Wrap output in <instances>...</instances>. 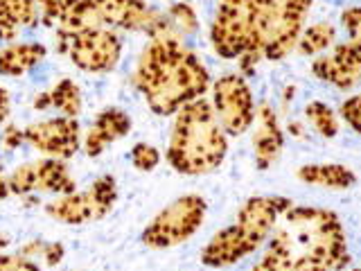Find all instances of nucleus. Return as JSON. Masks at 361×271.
Listing matches in <instances>:
<instances>
[{
    "instance_id": "nucleus-35",
    "label": "nucleus",
    "mask_w": 361,
    "mask_h": 271,
    "mask_svg": "<svg viewBox=\"0 0 361 271\" xmlns=\"http://www.w3.org/2000/svg\"><path fill=\"white\" fill-rule=\"evenodd\" d=\"M253 271H259V269H255V267H253Z\"/></svg>"
},
{
    "instance_id": "nucleus-18",
    "label": "nucleus",
    "mask_w": 361,
    "mask_h": 271,
    "mask_svg": "<svg viewBox=\"0 0 361 271\" xmlns=\"http://www.w3.org/2000/svg\"><path fill=\"white\" fill-rule=\"evenodd\" d=\"M45 54H48V50L41 43H11L0 50V75H25L45 59Z\"/></svg>"
},
{
    "instance_id": "nucleus-7",
    "label": "nucleus",
    "mask_w": 361,
    "mask_h": 271,
    "mask_svg": "<svg viewBox=\"0 0 361 271\" xmlns=\"http://www.w3.org/2000/svg\"><path fill=\"white\" fill-rule=\"evenodd\" d=\"M54 41H56V50L66 54L84 73L113 71L122 54V41L109 28L71 32V34L54 32Z\"/></svg>"
},
{
    "instance_id": "nucleus-33",
    "label": "nucleus",
    "mask_w": 361,
    "mask_h": 271,
    "mask_svg": "<svg viewBox=\"0 0 361 271\" xmlns=\"http://www.w3.org/2000/svg\"><path fill=\"white\" fill-rule=\"evenodd\" d=\"M289 131H291L293 136H296V138H302V127H300V124L291 122V124H289Z\"/></svg>"
},
{
    "instance_id": "nucleus-21",
    "label": "nucleus",
    "mask_w": 361,
    "mask_h": 271,
    "mask_svg": "<svg viewBox=\"0 0 361 271\" xmlns=\"http://www.w3.org/2000/svg\"><path fill=\"white\" fill-rule=\"evenodd\" d=\"M336 43V28L330 23H314L300 32L296 50L305 56H319Z\"/></svg>"
},
{
    "instance_id": "nucleus-13",
    "label": "nucleus",
    "mask_w": 361,
    "mask_h": 271,
    "mask_svg": "<svg viewBox=\"0 0 361 271\" xmlns=\"http://www.w3.org/2000/svg\"><path fill=\"white\" fill-rule=\"evenodd\" d=\"M312 73L334 88L348 90L361 82V54L350 41L334 43L312 64Z\"/></svg>"
},
{
    "instance_id": "nucleus-10",
    "label": "nucleus",
    "mask_w": 361,
    "mask_h": 271,
    "mask_svg": "<svg viewBox=\"0 0 361 271\" xmlns=\"http://www.w3.org/2000/svg\"><path fill=\"white\" fill-rule=\"evenodd\" d=\"M212 111L226 136H242L255 122V102L251 86L242 75H224L212 84Z\"/></svg>"
},
{
    "instance_id": "nucleus-19",
    "label": "nucleus",
    "mask_w": 361,
    "mask_h": 271,
    "mask_svg": "<svg viewBox=\"0 0 361 271\" xmlns=\"http://www.w3.org/2000/svg\"><path fill=\"white\" fill-rule=\"evenodd\" d=\"M298 179L310 186H321V188H332V190H345L355 186V172L345 165L338 163H314V165H302L298 169Z\"/></svg>"
},
{
    "instance_id": "nucleus-36",
    "label": "nucleus",
    "mask_w": 361,
    "mask_h": 271,
    "mask_svg": "<svg viewBox=\"0 0 361 271\" xmlns=\"http://www.w3.org/2000/svg\"><path fill=\"white\" fill-rule=\"evenodd\" d=\"M353 271H357V269H353Z\"/></svg>"
},
{
    "instance_id": "nucleus-16",
    "label": "nucleus",
    "mask_w": 361,
    "mask_h": 271,
    "mask_svg": "<svg viewBox=\"0 0 361 271\" xmlns=\"http://www.w3.org/2000/svg\"><path fill=\"white\" fill-rule=\"evenodd\" d=\"M39 23L37 0H0V41H14L20 28H37Z\"/></svg>"
},
{
    "instance_id": "nucleus-27",
    "label": "nucleus",
    "mask_w": 361,
    "mask_h": 271,
    "mask_svg": "<svg viewBox=\"0 0 361 271\" xmlns=\"http://www.w3.org/2000/svg\"><path fill=\"white\" fill-rule=\"evenodd\" d=\"M341 23L348 32V41L355 45L361 54V7H348L341 14Z\"/></svg>"
},
{
    "instance_id": "nucleus-2",
    "label": "nucleus",
    "mask_w": 361,
    "mask_h": 271,
    "mask_svg": "<svg viewBox=\"0 0 361 271\" xmlns=\"http://www.w3.org/2000/svg\"><path fill=\"white\" fill-rule=\"evenodd\" d=\"M135 88L156 116H174L210 88V73L195 50L183 43L172 20L149 34L133 73Z\"/></svg>"
},
{
    "instance_id": "nucleus-11",
    "label": "nucleus",
    "mask_w": 361,
    "mask_h": 271,
    "mask_svg": "<svg viewBox=\"0 0 361 271\" xmlns=\"http://www.w3.org/2000/svg\"><path fill=\"white\" fill-rule=\"evenodd\" d=\"M9 195H30V192H54V195H71L77 190L71 169L61 158H39L25 165H18L7 176Z\"/></svg>"
},
{
    "instance_id": "nucleus-3",
    "label": "nucleus",
    "mask_w": 361,
    "mask_h": 271,
    "mask_svg": "<svg viewBox=\"0 0 361 271\" xmlns=\"http://www.w3.org/2000/svg\"><path fill=\"white\" fill-rule=\"evenodd\" d=\"M167 145V163L180 174L214 172L228 152L226 131L212 111L210 100H192L174 113Z\"/></svg>"
},
{
    "instance_id": "nucleus-34",
    "label": "nucleus",
    "mask_w": 361,
    "mask_h": 271,
    "mask_svg": "<svg viewBox=\"0 0 361 271\" xmlns=\"http://www.w3.org/2000/svg\"><path fill=\"white\" fill-rule=\"evenodd\" d=\"M9 244V237L5 233H0V248H5Z\"/></svg>"
},
{
    "instance_id": "nucleus-30",
    "label": "nucleus",
    "mask_w": 361,
    "mask_h": 271,
    "mask_svg": "<svg viewBox=\"0 0 361 271\" xmlns=\"http://www.w3.org/2000/svg\"><path fill=\"white\" fill-rule=\"evenodd\" d=\"M23 143H25V131L18 129L16 124H9V127H5L3 136H0V145H3L5 150H18Z\"/></svg>"
},
{
    "instance_id": "nucleus-25",
    "label": "nucleus",
    "mask_w": 361,
    "mask_h": 271,
    "mask_svg": "<svg viewBox=\"0 0 361 271\" xmlns=\"http://www.w3.org/2000/svg\"><path fill=\"white\" fill-rule=\"evenodd\" d=\"M129 158H131L133 167L142 169V172H149V169H154L158 163H161V152L149 143H138L131 150Z\"/></svg>"
},
{
    "instance_id": "nucleus-23",
    "label": "nucleus",
    "mask_w": 361,
    "mask_h": 271,
    "mask_svg": "<svg viewBox=\"0 0 361 271\" xmlns=\"http://www.w3.org/2000/svg\"><path fill=\"white\" fill-rule=\"evenodd\" d=\"M20 255H25V258H41L45 265H59L61 263V258H63V246L59 242H43V240H32L27 244H23L20 246Z\"/></svg>"
},
{
    "instance_id": "nucleus-12",
    "label": "nucleus",
    "mask_w": 361,
    "mask_h": 271,
    "mask_svg": "<svg viewBox=\"0 0 361 271\" xmlns=\"http://www.w3.org/2000/svg\"><path fill=\"white\" fill-rule=\"evenodd\" d=\"M25 143L32 145L41 154L50 158H71L82 147V129L77 118H50L41 122H32L25 129Z\"/></svg>"
},
{
    "instance_id": "nucleus-9",
    "label": "nucleus",
    "mask_w": 361,
    "mask_h": 271,
    "mask_svg": "<svg viewBox=\"0 0 361 271\" xmlns=\"http://www.w3.org/2000/svg\"><path fill=\"white\" fill-rule=\"evenodd\" d=\"M116 199H118L116 179L99 176L84 192H71V195H61L59 199L45 203V212L61 224L77 226V224L102 219L104 215H109Z\"/></svg>"
},
{
    "instance_id": "nucleus-15",
    "label": "nucleus",
    "mask_w": 361,
    "mask_h": 271,
    "mask_svg": "<svg viewBox=\"0 0 361 271\" xmlns=\"http://www.w3.org/2000/svg\"><path fill=\"white\" fill-rule=\"evenodd\" d=\"M131 129V118L129 113H124L122 109H104L97 113V118L88 127V131L82 136V145L88 156H99L104 152V147L120 140L122 136H127Z\"/></svg>"
},
{
    "instance_id": "nucleus-8",
    "label": "nucleus",
    "mask_w": 361,
    "mask_h": 271,
    "mask_svg": "<svg viewBox=\"0 0 361 271\" xmlns=\"http://www.w3.org/2000/svg\"><path fill=\"white\" fill-rule=\"evenodd\" d=\"M208 203L199 195H185L163 208L149 226L142 231V242L152 248H169L190 240L203 219H206Z\"/></svg>"
},
{
    "instance_id": "nucleus-5",
    "label": "nucleus",
    "mask_w": 361,
    "mask_h": 271,
    "mask_svg": "<svg viewBox=\"0 0 361 271\" xmlns=\"http://www.w3.org/2000/svg\"><path fill=\"white\" fill-rule=\"evenodd\" d=\"M314 0H274L267 5L255 23L253 48L240 56L242 77L253 75L257 64L262 59L278 61L296 50L302 23L307 16V9Z\"/></svg>"
},
{
    "instance_id": "nucleus-6",
    "label": "nucleus",
    "mask_w": 361,
    "mask_h": 271,
    "mask_svg": "<svg viewBox=\"0 0 361 271\" xmlns=\"http://www.w3.org/2000/svg\"><path fill=\"white\" fill-rule=\"evenodd\" d=\"M274 0H219L210 28L212 48L224 59H240L253 48L255 23Z\"/></svg>"
},
{
    "instance_id": "nucleus-32",
    "label": "nucleus",
    "mask_w": 361,
    "mask_h": 271,
    "mask_svg": "<svg viewBox=\"0 0 361 271\" xmlns=\"http://www.w3.org/2000/svg\"><path fill=\"white\" fill-rule=\"evenodd\" d=\"M9 197V188H7V176L3 174V161H0V199Z\"/></svg>"
},
{
    "instance_id": "nucleus-28",
    "label": "nucleus",
    "mask_w": 361,
    "mask_h": 271,
    "mask_svg": "<svg viewBox=\"0 0 361 271\" xmlns=\"http://www.w3.org/2000/svg\"><path fill=\"white\" fill-rule=\"evenodd\" d=\"M338 116H341L357 133H361V95H353L343 100L341 107H338Z\"/></svg>"
},
{
    "instance_id": "nucleus-14",
    "label": "nucleus",
    "mask_w": 361,
    "mask_h": 271,
    "mask_svg": "<svg viewBox=\"0 0 361 271\" xmlns=\"http://www.w3.org/2000/svg\"><path fill=\"white\" fill-rule=\"evenodd\" d=\"M285 136L278 124L276 109L269 102H259L255 107V133H253V152L259 169L271 167L282 152Z\"/></svg>"
},
{
    "instance_id": "nucleus-22",
    "label": "nucleus",
    "mask_w": 361,
    "mask_h": 271,
    "mask_svg": "<svg viewBox=\"0 0 361 271\" xmlns=\"http://www.w3.org/2000/svg\"><path fill=\"white\" fill-rule=\"evenodd\" d=\"M305 116H307L310 124L316 129V133H321L323 138H334L338 133V118L336 113L323 104V102H310L307 107H305Z\"/></svg>"
},
{
    "instance_id": "nucleus-20",
    "label": "nucleus",
    "mask_w": 361,
    "mask_h": 271,
    "mask_svg": "<svg viewBox=\"0 0 361 271\" xmlns=\"http://www.w3.org/2000/svg\"><path fill=\"white\" fill-rule=\"evenodd\" d=\"M109 28L104 16L97 7L95 0H77V3L66 11L56 23V32H84V30H97Z\"/></svg>"
},
{
    "instance_id": "nucleus-29",
    "label": "nucleus",
    "mask_w": 361,
    "mask_h": 271,
    "mask_svg": "<svg viewBox=\"0 0 361 271\" xmlns=\"http://www.w3.org/2000/svg\"><path fill=\"white\" fill-rule=\"evenodd\" d=\"M0 271H41V267L32 258L14 253V255H0Z\"/></svg>"
},
{
    "instance_id": "nucleus-1",
    "label": "nucleus",
    "mask_w": 361,
    "mask_h": 271,
    "mask_svg": "<svg viewBox=\"0 0 361 271\" xmlns=\"http://www.w3.org/2000/svg\"><path fill=\"white\" fill-rule=\"evenodd\" d=\"M350 265L345 231L332 210L291 203L280 212L259 271H341Z\"/></svg>"
},
{
    "instance_id": "nucleus-31",
    "label": "nucleus",
    "mask_w": 361,
    "mask_h": 271,
    "mask_svg": "<svg viewBox=\"0 0 361 271\" xmlns=\"http://www.w3.org/2000/svg\"><path fill=\"white\" fill-rule=\"evenodd\" d=\"M9 111H11V102H9V93L0 86V124H3L9 118Z\"/></svg>"
},
{
    "instance_id": "nucleus-4",
    "label": "nucleus",
    "mask_w": 361,
    "mask_h": 271,
    "mask_svg": "<svg viewBox=\"0 0 361 271\" xmlns=\"http://www.w3.org/2000/svg\"><path fill=\"white\" fill-rule=\"evenodd\" d=\"M291 201L285 197H251L240 208L237 222L228 229L212 235V240L201 251V263L206 267H228L251 255L274 233L276 222Z\"/></svg>"
},
{
    "instance_id": "nucleus-26",
    "label": "nucleus",
    "mask_w": 361,
    "mask_h": 271,
    "mask_svg": "<svg viewBox=\"0 0 361 271\" xmlns=\"http://www.w3.org/2000/svg\"><path fill=\"white\" fill-rule=\"evenodd\" d=\"M37 3L41 9V23H45V25H54V23H59V18L77 3V0H37Z\"/></svg>"
},
{
    "instance_id": "nucleus-17",
    "label": "nucleus",
    "mask_w": 361,
    "mask_h": 271,
    "mask_svg": "<svg viewBox=\"0 0 361 271\" xmlns=\"http://www.w3.org/2000/svg\"><path fill=\"white\" fill-rule=\"evenodd\" d=\"M32 107L37 111L56 109L63 118H77L82 113V90L73 79H61L52 88L43 90V93L34 97Z\"/></svg>"
},
{
    "instance_id": "nucleus-24",
    "label": "nucleus",
    "mask_w": 361,
    "mask_h": 271,
    "mask_svg": "<svg viewBox=\"0 0 361 271\" xmlns=\"http://www.w3.org/2000/svg\"><path fill=\"white\" fill-rule=\"evenodd\" d=\"M165 14H167L169 20H172L174 30L180 34V37L197 32V28H199L197 11L192 9V5H188V3H174V5H169V9L165 11Z\"/></svg>"
}]
</instances>
